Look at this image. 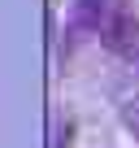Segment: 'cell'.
Returning a JSON list of instances; mask_svg holds the SVG:
<instances>
[{
    "mask_svg": "<svg viewBox=\"0 0 139 148\" xmlns=\"http://www.w3.org/2000/svg\"><path fill=\"white\" fill-rule=\"evenodd\" d=\"M104 39H109L113 52H135V48H139V26L122 13V18H113V22L104 26Z\"/></svg>",
    "mask_w": 139,
    "mask_h": 148,
    "instance_id": "6da1fadb",
    "label": "cell"
},
{
    "mask_svg": "<svg viewBox=\"0 0 139 148\" xmlns=\"http://www.w3.org/2000/svg\"><path fill=\"white\" fill-rule=\"evenodd\" d=\"M122 126H126L130 139H139V96H130V100L122 105Z\"/></svg>",
    "mask_w": 139,
    "mask_h": 148,
    "instance_id": "7a4b0ae2",
    "label": "cell"
}]
</instances>
